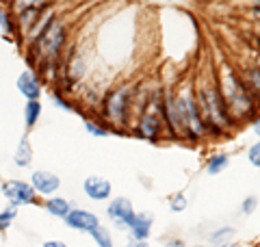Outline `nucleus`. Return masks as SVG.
Listing matches in <instances>:
<instances>
[{
    "instance_id": "a211bd4d",
    "label": "nucleus",
    "mask_w": 260,
    "mask_h": 247,
    "mask_svg": "<svg viewBox=\"0 0 260 247\" xmlns=\"http://www.w3.org/2000/svg\"><path fill=\"white\" fill-rule=\"evenodd\" d=\"M15 217H18V210L11 208V206H7V208L0 210V232H7Z\"/></svg>"
},
{
    "instance_id": "b1692460",
    "label": "nucleus",
    "mask_w": 260,
    "mask_h": 247,
    "mask_svg": "<svg viewBox=\"0 0 260 247\" xmlns=\"http://www.w3.org/2000/svg\"><path fill=\"white\" fill-rule=\"evenodd\" d=\"M249 85L251 89L260 96V68H254V70H249Z\"/></svg>"
},
{
    "instance_id": "f257e3e1",
    "label": "nucleus",
    "mask_w": 260,
    "mask_h": 247,
    "mask_svg": "<svg viewBox=\"0 0 260 247\" xmlns=\"http://www.w3.org/2000/svg\"><path fill=\"white\" fill-rule=\"evenodd\" d=\"M223 106L228 115H245L249 113V109L254 106L251 102V94L245 89V85L237 78V76H225V87H223Z\"/></svg>"
},
{
    "instance_id": "4468645a",
    "label": "nucleus",
    "mask_w": 260,
    "mask_h": 247,
    "mask_svg": "<svg viewBox=\"0 0 260 247\" xmlns=\"http://www.w3.org/2000/svg\"><path fill=\"white\" fill-rule=\"evenodd\" d=\"M44 208H46V212H50L52 217L65 219V217H68V212L72 210V206H70V202L65 200V197L52 195V197H48V200L44 202Z\"/></svg>"
},
{
    "instance_id": "7c9ffc66",
    "label": "nucleus",
    "mask_w": 260,
    "mask_h": 247,
    "mask_svg": "<svg viewBox=\"0 0 260 247\" xmlns=\"http://www.w3.org/2000/svg\"><path fill=\"white\" fill-rule=\"evenodd\" d=\"M221 247H243V245H234V243H228V245H221Z\"/></svg>"
},
{
    "instance_id": "393cba45",
    "label": "nucleus",
    "mask_w": 260,
    "mask_h": 247,
    "mask_svg": "<svg viewBox=\"0 0 260 247\" xmlns=\"http://www.w3.org/2000/svg\"><path fill=\"white\" fill-rule=\"evenodd\" d=\"M52 102H54V106H59V109H63V111H68V113H74V106H72L68 100H65L63 96H59V94H54L52 96Z\"/></svg>"
},
{
    "instance_id": "cd10ccee",
    "label": "nucleus",
    "mask_w": 260,
    "mask_h": 247,
    "mask_svg": "<svg viewBox=\"0 0 260 247\" xmlns=\"http://www.w3.org/2000/svg\"><path fill=\"white\" fill-rule=\"evenodd\" d=\"M128 247H150V245L145 243V241H143V243H139V241H130V243H128Z\"/></svg>"
},
{
    "instance_id": "bb28decb",
    "label": "nucleus",
    "mask_w": 260,
    "mask_h": 247,
    "mask_svg": "<svg viewBox=\"0 0 260 247\" xmlns=\"http://www.w3.org/2000/svg\"><path fill=\"white\" fill-rule=\"evenodd\" d=\"M44 247H68V245L61 243V241H46Z\"/></svg>"
},
{
    "instance_id": "ddd939ff",
    "label": "nucleus",
    "mask_w": 260,
    "mask_h": 247,
    "mask_svg": "<svg viewBox=\"0 0 260 247\" xmlns=\"http://www.w3.org/2000/svg\"><path fill=\"white\" fill-rule=\"evenodd\" d=\"M13 163H15V167H20V169L28 167L32 163V147H30L28 137H22L18 141V147H15V152H13Z\"/></svg>"
},
{
    "instance_id": "423d86ee",
    "label": "nucleus",
    "mask_w": 260,
    "mask_h": 247,
    "mask_svg": "<svg viewBox=\"0 0 260 247\" xmlns=\"http://www.w3.org/2000/svg\"><path fill=\"white\" fill-rule=\"evenodd\" d=\"M107 215L111 217V221L115 224L117 228H130L135 219V208H133V202L128 197H117L107 206Z\"/></svg>"
},
{
    "instance_id": "6e6552de",
    "label": "nucleus",
    "mask_w": 260,
    "mask_h": 247,
    "mask_svg": "<svg viewBox=\"0 0 260 247\" xmlns=\"http://www.w3.org/2000/svg\"><path fill=\"white\" fill-rule=\"evenodd\" d=\"M15 87H18V91L24 96L26 102H35V100H39V96H42V82H39L37 74L32 70H24L18 76Z\"/></svg>"
},
{
    "instance_id": "dca6fc26",
    "label": "nucleus",
    "mask_w": 260,
    "mask_h": 247,
    "mask_svg": "<svg viewBox=\"0 0 260 247\" xmlns=\"http://www.w3.org/2000/svg\"><path fill=\"white\" fill-rule=\"evenodd\" d=\"M228 163H230L228 154H215V156H210V161L206 165V171L210 176H217V174H221V171L228 167Z\"/></svg>"
},
{
    "instance_id": "412c9836",
    "label": "nucleus",
    "mask_w": 260,
    "mask_h": 247,
    "mask_svg": "<svg viewBox=\"0 0 260 247\" xmlns=\"http://www.w3.org/2000/svg\"><path fill=\"white\" fill-rule=\"evenodd\" d=\"M0 33H3V35H11V33H13L11 15H9V11H7L3 5H0Z\"/></svg>"
},
{
    "instance_id": "5701e85b",
    "label": "nucleus",
    "mask_w": 260,
    "mask_h": 247,
    "mask_svg": "<svg viewBox=\"0 0 260 247\" xmlns=\"http://www.w3.org/2000/svg\"><path fill=\"white\" fill-rule=\"evenodd\" d=\"M247 159H249V163L254 165V167H258V169H260V141H258V143H254V145L249 147Z\"/></svg>"
},
{
    "instance_id": "f03ea898",
    "label": "nucleus",
    "mask_w": 260,
    "mask_h": 247,
    "mask_svg": "<svg viewBox=\"0 0 260 247\" xmlns=\"http://www.w3.org/2000/svg\"><path fill=\"white\" fill-rule=\"evenodd\" d=\"M63 39H65L63 24L52 20L42 33H39V37L35 41V50L42 54V59L52 61V59H56V54H59V50H61Z\"/></svg>"
},
{
    "instance_id": "20e7f679",
    "label": "nucleus",
    "mask_w": 260,
    "mask_h": 247,
    "mask_svg": "<svg viewBox=\"0 0 260 247\" xmlns=\"http://www.w3.org/2000/svg\"><path fill=\"white\" fill-rule=\"evenodd\" d=\"M0 191H3V197L15 210H18L20 206L35 204V197H37L30 182H26V180H7V182H3V187H0Z\"/></svg>"
},
{
    "instance_id": "39448f33",
    "label": "nucleus",
    "mask_w": 260,
    "mask_h": 247,
    "mask_svg": "<svg viewBox=\"0 0 260 247\" xmlns=\"http://www.w3.org/2000/svg\"><path fill=\"white\" fill-rule=\"evenodd\" d=\"M28 182L32 187V191H35V195L52 197L56 191H59L61 178L56 174H52V171H48V169H37V171H32V176H30Z\"/></svg>"
},
{
    "instance_id": "a878e982",
    "label": "nucleus",
    "mask_w": 260,
    "mask_h": 247,
    "mask_svg": "<svg viewBox=\"0 0 260 247\" xmlns=\"http://www.w3.org/2000/svg\"><path fill=\"white\" fill-rule=\"evenodd\" d=\"M256 206H258V200H256V197H247V200L243 202V212H245V215H249V212H254V210H256Z\"/></svg>"
},
{
    "instance_id": "4be33fe9",
    "label": "nucleus",
    "mask_w": 260,
    "mask_h": 247,
    "mask_svg": "<svg viewBox=\"0 0 260 247\" xmlns=\"http://www.w3.org/2000/svg\"><path fill=\"white\" fill-rule=\"evenodd\" d=\"M186 195L184 193H176V195H172V200H169V208H172L174 212H182L184 208H186Z\"/></svg>"
},
{
    "instance_id": "7ed1b4c3",
    "label": "nucleus",
    "mask_w": 260,
    "mask_h": 247,
    "mask_svg": "<svg viewBox=\"0 0 260 247\" xmlns=\"http://www.w3.org/2000/svg\"><path fill=\"white\" fill-rule=\"evenodd\" d=\"M200 100H202V109H204L206 119L213 123V128L221 130V128H225L228 123H230V115H228V111H225L221 96H219L215 89H206V91H202Z\"/></svg>"
},
{
    "instance_id": "0eeeda50",
    "label": "nucleus",
    "mask_w": 260,
    "mask_h": 247,
    "mask_svg": "<svg viewBox=\"0 0 260 247\" xmlns=\"http://www.w3.org/2000/svg\"><path fill=\"white\" fill-rule=\"evenodd\" d=\"M63 221L68 228L80 230V232H93V230L100 226V219H98L91 210H85V208H72Z\"/></svg>"
},
{
    "instance_id": "9d476101",
    "label": "nucleus",
    "mask_w": 260,
    "mask_h": 247,
    "mask_svg": "<svg viewBox=\"0 0 260 247\" xmlns=\"http://www.w3.org/2000/svg\"><path fill=\"white\" fill-rule=\"evenodd\" d=\"M126 102H128V89L113 91L107 100H104V115H107L111 121L121 119L126 113Z\"/></svg>"
},
{
    "instance_id": "c756f323",
    "label": "nucleus",
    "mask_w": 260,
    "mask_h": 247,
    "mask_svg": "<svg viewBox=\"0 0 260 247\" xmlns=\"http://www.w3.org/2000/svg\"><path fill=\"white\" fill-rule=\"evenodd\" d=\"M254 133L260 137V117H258V119H256V123H254Z\"/></svg>"
},
{
    "instance_id": "9b49d317",
    "label": "nucleus",
    "mask_w": 260,
    "mask_h": 247,
    "mask_svg": "<svg viewBox=\"0 0 260 247\" xmlns=\"http://www.w3.org/2000/svg\"><path fill=\"white\" fill-rule=\"evenodd\" d=\"M152 224H154V215L152 212H139V215H135L133 224H130V238L133 241H148L150 236V230H152Z\"/></svg>"
},
{
    "instance_id": "2eb2a0df",
    "label": "nucleus",
    "mask_w": 260,
    "mask_h": 247,
    "mask_svg": "<svg viewBox=\"0 0 260 247\" xmlns=\"http://www.w3.org/2000/svg\"><path fill=\"white\" fill-rule=\"evenodd\" d=\"M39 117H42V102L39 100L26 102V106H24V123H26V128L35 126L39 121Z\"/></svg>"
},
{
    "instance_id": "aec40b11",
    "label": "nucleus",
    "mask_w": 260,
    "mask_h": 247,
    "mask_svg": "<svg viewBox=\"0 0 260 247\" xmlns=\"http://www.w3.org/2000/svg\"><path fill=\"white\" fill-rule=\"evenodd\" d=\"M234 234V230L232 228H221V230H217V232H213V236H210V243L213 245H228V241H230V236Z\"/></svg>"
},
{
    "instance_id": "f3484780",
    "label": "nucleus",
    "mask_w": 260,
    "mask_h": 247,
    "mask_svg": "<svg viewBox=\"0 0 260 247\" xmlns=\"http://www.w3.org/2000/svg\"><path fill=\"white\" fill-rule=\"evenodd\" d=\"M91 234V238L95 241L98 247H113V234L109 232L107 228H102V226H98L93 232H89Z\"/></svg>"
},
{
    "instance_id": "c85d7f7f",
    "label": "nucleus",
    "mask_w": 260,
    "mask_h": 247,
    "mask_svg": "<svg viewBox=\"0 0 260 247\" xmlns=\"http://www.w3.org/2000/svg\"><path fill=\"white\" fill-rule=\"evenodd\" d=\"M167 247H186V245H184L182 241H172V243H169Z\"/></svg>"
},
{
    "instance_id": "f8f14e48",
    "label": "nucleus",
    "mask_w": 260,
    "mask_h": 247,
    "mask_svg": "<svg viewBox=\"0 0 260 247\" xmlns=\"http://www.w3.org/2000/svg\"><path fill=\"white\" fill-rule=\"evenodd\" d=\"M139 135L145 137V139H150V141H154V139L160 135V119L154 113H145L143 117H141Z\"/></svg>"
},
{
    "instance_id": "1a4fd4ad",
    "label": "nucleus",
    "mask_w": 260,
    "mask_h": 247,
    "mask_svg": "<svg viewBox=\"0 0 260 247\" xmlns=\"http://www.w3.org/2000/svg\"><path fill=\"white\" fill-rule=\"evenodd\" d=\"M83 191H85V195L89 197V200L102 202V200H109V197H111L113 187H111V182L107 178L89 176V178H85V182H83Z\"/></svg>"
},
{
    "instance_id": "6ab92c4d",
    "label": "nucleus",
    "mask_w": 260,
    "mask_h": 247,
    "mask_svg": "<svg viewBox=\"0 0 260 247\" xmlns=\"http://www.w3.org/2000/svg\"><path fill=\"white\" fill-rule=\"evenodd\" d=\"M85 128L91 137H109L111 135V130L107 126H102L100 121H93V119H85Z\"/></svg>"
}]
</instances>
